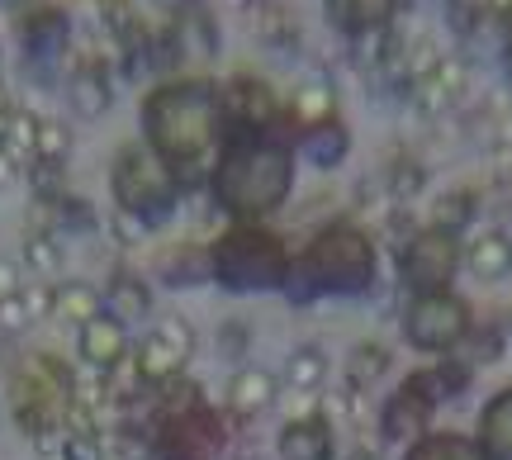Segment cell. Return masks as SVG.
<instances>
[{
  "instance_id": "7",
  "label": "cell",
  "mask_w": 512,
  "mask_h": 460,
  "mask_svg": "<svg viewBox=\"0 0 512 460\" xmlns=\"http://www.w3.org/2000/svg\"><path fill=\"white\" fill-rule=\"evenodd\" d=\"M460 266V233H446V228H418L413 238L399 247V280L413 290V295H437L451 285Z\"/></svg>"
},
{
  "instance_id": "14",
  "label": "cell",
  "mask_w": 512,
  "mask_h": 460,
  "mask_svg": "<svg viewBox=\"0 0 512 460\" xmlns=\"http://www.w3.org/2000/svg\"><path fill=\"white\" fill-rule=\"evenodd\" d=\"M166 34L176 43L181 62H209V57H219V43H223L219 19L209 15V5H200V0L166 19Z\"/></svg>"
},
{
  "instance_id": "11",
  "label": "cell",
  "mask_w": 512,
  "mask_h": 460,
  "mask_svg": "<svg viewBox=\"0 0 512 460\" xmlns=\"http://www.w3.org/2000/svg\"><path fill=\"white\" fill-rule=\"evenodd\" d=\"M19 48L34 72L48 76L72 48V15L62 5H29L19 15Z\"/></svg>"
},
{
  "instance_id": "1",
  "label": "cell",
  "mask_w": 512,
  "mask_h": 460,
  "mask_svg": "<svg viewBox=\"0 0 512 460\" xmlns=\"http://www.w3.org/2000/svg\"><path fill=\"white\" fill-rule=\"evenodd\" d=\"M223 138H228V119H223L219 81H209V76H171V81L147 91L143 143L171 166V176L185 190L209 181Z\"/></svg>"
},
{
  "instance_id": "41",
  "label": "cell",
  "mask_w": 512,
  "mask_h": 460,
  "mask_svg": "<svg viewBox=\"0 0 512 460\" xmlns=\"http://www.w3.org/2000/svg\"><path fill=\"white\" fill-rule=\"evenodd\" d=\"M114 233H119V242H138L147 233V223L133 219V214H124V209H114Z\"/></svg>"
},
{
  "instance_id": "2",
  "label": "cell",
  "mask_w": 512,
  "mask_h": 460,
  "mask_svg": "<svg viewBox=\"0 0 512 460\" xmlns=\"http://www.w3.org/2000/svg\"><path fill=\"white\" fill-rule=\"evenodd\" d=\"M294 190V152L271 133H228L209 171V195L238 223L275 214Z\"/></svg>"
},
{
  "instance_id": "8",
  "label": "cell",
  "mask_w": 512,
  "mask_h": 460,
  "mask_svg": "<svg viewBox=\"0 0 512 460\" xmlns=\"http://www.w3.org/2000/svg\"><path fill=\"white\" fill-rule=\"evenodd\" d=\"M128 356H133V366L143 375V385L157 389V385H166V380H176L185 370V361L195 356V328L185 323L181 313H166L162 323L147 332Z\"/></svg>"
},
{
  "instance_id": "24",
  "label": "cell",
  "mask_w": 512,
  "mask_h": 460,
  "mask_svg": "<svg viewBox=\"0 0 512 460\" xmlns=\"http://www.w3.org/2000/svg\"><path fill=\"white\" fill-rule=\"evenodd\" d=\"M95 313H105V295L95 290L91 280H62V285H53V318L72 323V328H86Z\"/></svg>"
},
{
  "instance_id": "6",
  "label": "cell",
  "mask_w": 512,
  "mask_h": 460,
  "mask_svg": "<svg viewBox=\"0 0 512 460\" xmlns=\"http://www.w3.org/2000/svg\"><path fill=\"white\" fill-rule=\"evenodd\" d=\"M470 337V304L451 290L437 295H413L403 309V342L413 351H432V356H451Z\"/></svg>"
},
{
  "instance_id": "4",
  "label": "cell",
  "mask_w": 512,
  "mask_h": 460,
  "mask_svg": "<svg viewBox=\"0 0 512 460\" xmlns=\"http://www.w3.org/2000/svg\"><path fill=\"white\" fill-rule=\"evenodd\" d=\"M290 261H294L290 247L275 238L271 228H261V223H233L209 247L214 280H219L223 290H233V295H271V290H285Z\"/></svg>"
},
{
  "instance_id": "19",
  "label": "cell",
  "mask_w": 512,
  "mask_h": 460,
  "mask_svg": "<svg viewBox=\"0 0 512 460\" xmlns=\"http://www.w3.org/2000/svg\"><path fill=\"white\" fill-rule=\"evenodd\" d=\"M280 399V380L261 366H242L233 380H228V413L233 418H261L266 408Z\"/></svg>"
},
{
  "instance_id": "43",
  "label": "cell",
  "mask_w": 512,
  "mask_h": 460,
  "mask_svg": "<svg viewBox=\"0 0 512 460\" xmlns=\"http://www.w3.org/2000/svg\"><path fill=\"white\" fill-rule=\"evenodd\" d=\"M422 10H451V5H456V0H418Z\"/></svg>"
},
{
  "instance_id": "29",
  "label": "cell",
  "mask_w": 512,
  "mask_h": 460,
  "mask_svg": "<svg viewBox=\"0 0 512 460\" xmlns=\"http://www.w3.org/2000/svg\"><path fill=\"white\" fill-rule=\"evenodd\" d=\"M256 34H261V43L280 57L299 53V29H294V19L285 15L275 0H261V10H256Z\"/></svg>"
},
{
  "instance_id": "48",
  "label": "cell",
  "mask_w": 512,
  "mask_h": 460,
  "mask_svg": "<svg viewBox=\"0 0 512 460\" xmlns=\"http://www.w3.org/2000/svg\"><path fill=\"white\" fill-rule=\"evenodd\" d=\"M0 81H5V67H0Z\"/></svg>"
},
{
  "instance_id": "25",
  "label": "cell",
  "mask_w": 512,
  "mask_h": 460,
  "mask_svg": "<svg viewBox=\"0 0 512 460\" xmlns=\"http://www.w3.org/2000/svg\"><path fill=\"white\" fill-rule=\"evenodd\" d=\"M323 385H328V356H323V347H313V342L294 347L290 356H285V389L309 399V394H318Z\"/></svg>"
},
{
  "instance_id": "21",
  "label": "cell",
  "mask_w": 512,
  "mask_h": 460,
  "mask_svg": "<svg viewBox=\"0 0 512 460\" xmlns=\"http://www.w3.org/2000/svg\"><path fill=\"white\" fill-rule=\"evenodd\" d=\"M299 152H304V162H313L318 171H332V166L347 162L351 152V133L347 124L332 114V119H323V124H309V129L299 133Z\"/></svg>"
},
{
  "instance_id": "30",
  "label": "cell",
  "mask_w": 512,
  "mask_h": 460,
  "mask_svg": "<svg viewBox=\"0 0 512 460\" xmlns=\"http://www.w3.org/2000/svg\"><path fill=\"white\" fill-rule=\"evenodd\" d=\"M5 152H10V162L19 166V171H29L34 166V157H38V114L34 110H19L15 105V114H10V124H5Z\"/></svg>"
},
{
  "instance_id": "36",
  "label": "cell",
  "mask_w": 512,
  "mask_h": 460,
  "mask_svg": "<svg viewBox=\"0 0 512 460\" xmlns=\"http://www.w3.org/2000/svg\"><path fill=\"white\" fill-rule=\"evenodd\" d=\"M422 190V166L408 162V157H399V162L389 166V200L394 204H408L413 195Z\"/></svg>"
},
{
  "instance_id": "37",
  "label": "cell",
  "mask_w": 512,
  "mask_h": 460,
  "mask_svg": "<svg viewBox=\"0 0 512 460\" xmlns=\"http://www.w3.org/2000/svg\"><path fill=\"white\" fill-rule=\"evenodd\" d=\"M62 460H110V446L100 432H67L62 437Z\"/></svg>"
},
{
  "instance_id": "32",
  "label": "cell",
  "mask_w": 512,
  "mask_h": 460,
  "mask_svg": "<svg viewBox=\"0 0 512 460\" xmlns=\"http://www.w3.org/2000/svg\"><path fill=\"white\" fill-rule=\"evenodd\" d=\"M384 370H389V351H384L380 342H356V347H351V361H347V385L351 389L366 394Z\"/></svg>"
},
{
  "instance_id": "5",
  "label": "cell",
  "mask_w": 512,
  "mask_h": 460,
  "mask_svg": "<svg viewBox=\"0 0 512 460\" xmlns=\"http://www.w3.org/2000/svg\"><path fill=\"white\" fill-rule=\"evenodd\" d=\"M110 190H114V209H124L133 219H143L147 228L166 223L181 209L185 185L171 176V166L147 148V143H128L114 152L110 166Z\"/></svg>"
},
{
  "instance_id": "42",
  "label": "cell",
  "mask_w": 512,
  "mask_h": 460,
  "mask_svg": "<svg viewBox=\"0 0 512 460\" xmlns=\"http://www.w3.org/2000/svg\"><path fill=\"white\" fill-rule=\"evenodd\" d=\"M157 10H166V15H176V10H185V5H195V0H152Z\"/></svg>"
},
{
  "instance_id": "15",
  "label": "cell",
  "mask_w": 512,
  "mask_h": 460,
  "mask_svg": "<svg viewBox=\"0 0 512 460\" xmlns=\"http://www.w3.org/2000/svg\"><path fill=\"white\" fill-rule=\"evenodd\" d=\"M76 351L91 370H114L133 351V342H128V328L114 313H95L86 328H76Z\"/></svg>"
},
{
  "instance_id": "13",
  "label": "cell",
  "mask_w": 512,
  "mask_h": 460,
  "mask_svg": "<svg viewBox=\"0 0 512 460\" xmlns=\"http://www.w3.org/2000/svg\"><path fill=\"white\" fill-rule=\"evenodd\" d=\"M62 86H67V105H72L76 119H100V114H110V105H114V67L105 62V57H86V62H76Z\"/></svg>"
},
{
  "instance_id": "39",
  "label": "cell",
  "mask_w": 512,
  "mask_h": 460,
  "mask_svg": "<svg viewBox=\"0 0 512 460\" xmlns=\"http://www.w3.org/2000/svg\"><path fill=\"white\" fill-rule=\"evenodd\" d=\"M503 356V337H498L494 328H484V332H475V351H470V366H489V361H498Z\"/></svg>"
},
{
  "instance_id": "26",
  "label": "cell",
  "mask_w": 512,
  "mask_h": 460,
  "mask_svg": "<svg viewBox=\"0 0 512 460\" xmlns=\"http://www.w3.org/2000/svg\"><path fill=\"white\" fill-rule=\"evenodd\" d=\"M38 214L48 219V233L57 238H72V233H91L95 228V209L86 200H76V195H48V200L38 204Z\"/></svg>"
},
{
  "instance_id": "9",
  "label": "cell",
  "mask_w": 512,
  "mask_h": 460,
  "mask_svg": "<svg viewBox=\"0 0 512 460\" xmlns=\"http://www.w3.org/2000/svg\"><path fill=\"white\" fill-rule=\"evenodd\" d=\"M223 119H228V133H275L280 119H285V105L275 95L271 81L261 76L238 72L233 81H223Z\"/></svg>"
},
{
  "instance_id": "46",
  "label": "cell",
  "mask_w": 512,
  "mask_h": 460,
  "mask_svg": "<svg viewBox=\"0 0 512 460\" xmlns=\"http://www.w3.org/2000/svg\"><path fill=\"white\" fill-rule=\"evenodd\" d=\"M503 67H508V86H512V53H508V57H503Z\"/></svg>"
},
{
  "instance_id": "27",
  "label": "cell",
  "mask_w": 512,
  "mask_h": 460,
  "mask_svg": "<svg viewBox=\"0 0 512 460\" xmlns=\"http://www.w3.org/2000/svg\"><path fill=\"white\" fill-rule=\"evenodd\" d=\"M285 114H290V119H299L304 129H309V124H323V119H332V114H337V91H332V81L313 76V81H304V86H294Z\"/></svg>"
},
{
  "instance_id": "17",
  "label": "cell",
  "mask_w": 512,
  "mask_h": 460,
  "mask_svg": "<svg viewBox=\"0 0 512 460\" xmlns=\"http://www.w3.org/2000/svg\"><path fill=\"white\" fill-rule=\"evenodd\" d=\"M280 460H337V432L328 418H294L275 437Z\"/></svg>"
},
{
  "instance_id": "44",
  "label": "cell",
  "mask_w": 512,
  "mask_h": 460,
  "mask_svg": "<svg viewBox=\"0 0 512 460\" xmlns=\"http://www.w3.org/2000/svg\"><path fill=\"white\" fill-rule=\"evenodd\" d=\"M223 10H247V5H252V0H219Z\"/></svg>"
},
{
  "instance_id": "47",
  "label": "cell",
  "mask_w": 512,
  "mask_h": 460,
  "mask_svg": "<svg viewBox=\"0 0 512 460\" xmlns=\"http://www.w3.org/2000/svg\"><path fill=\"white\" fill-rule=\"evenodd\" d=\"M0 5H10V10H15V5H29V0H0Z\"/></svg>"
},
{
  "instance_id": "31",
  "label": "cell",
  "mask_w": 512,
  "mask_h": 460,
  "mask_svg": "<svg viewBox=\"0 0 512 460\" xmlns=\"http://www.w3.org/2000/svg\"><path fill=\"white\" fill-rule=\"evenodd\" d=\"M162 280L166 285H200V280H214L209 252H204V247H176V252H166Z\"/></svg>"
},
{
  "instance_id": "34",
  "label": "cell",
  "mask_w": 512,
  "mask_h": 460,
  "mask_svg": "<svg viewBox=\"0 0 512 460\" xmlns=\"http://www.w3.org/2000/svg\"><path fill=\"white\" fill-rule=\"evenodd\" d=\"M67 157H72V129H67L62 119H38V157L34 162L62 171Z\"/></svg>"
},
{
  "instance_id": "28",
  "label": "cell",
  "mask_w": 512,
  "mask_h": 460,
  "mask_svg": "<svg viewBox=\"0 0 512 460\" xmlns=\"http://www.w3.org/2000/svg\"><path fill=\"white\" fill-rule=\"evenodd\" d=\"M403 460H489L479 442L460 437V432H422L418 442L403 451Z\"/></svg>"
},
{
  "instance_id": "23",
  "label": "cell",
  "mask_w": 512,
  "mask_h": 460,
  "mask_svg": "<svg viewBox=\"0 0 512 460\" xmlns=\"http://www.w3.org/2000/svg\"><path fill=\"white\" fill-rule=\"evenodd\" d=\"M105 313H114L119 323H138L152 313V290H147L143 276H133V271H114V280L105 285Z\"/></svg>"
},
{
  "instance_id": "35",
  "label": "cell",
  "mask_w": 512,
  "mask_h": 460,
  "mask_svg": "<svg viewBox=\"0 0 512 460\" xmlns=\"http://www.w3.org/2000/svg\"><path fill=\"white\" fill-rule=\"evenodd\" d=\"M475 195L470 190H451V195H441L437 204H432V228H446V233H460L465 223L475 219Z\"/></svg>"
},
{
  "instance_id": "12",
  "label": "cell",
  "mask_w": 512,
  "mask_h": 460,
  "mask_svg": "<svg viewBox=\"0 0 512 460\" xmlns=\"http://www.w3.org/2000/svg\"><path fill=\"white\" fill-rule=\"evenodd\" d=\"M432 413H437V399H432V389L422 385V370H413L408 380H403V389H394V399L384 404L380 413V427L389 442H418L422 427L432 423Z\"/></svg>"
},
{
  "instance_id": "3",
  "label": "cell",
  "mask_w": 512,
  "mask_h": 460,
  "mask_svg": "<svg viewBox=\"0 0 512 460\" xmlns=\"http://www.w3.org/2000/svg\"><path fill=\"white\" fill-rule=\"evenodd\" d=\"M375 285V242L356 223H328L318 238L290 261L285 299L313 304V299H356Z\"/></svg>"
},
{
  "instance_id": "38",
  "label": "cell",
  "mask_w": 512,
  "mask_h": 460,
  "mask_svg": "<svg viewBox=\"0 0 512 460\" xmlns=\"http://www.w3.org/2000/svg\"><path fill=\"white\" fill-rule=\"evenodd\" d=\"M24 328H34V313H29L24 295H19V290L0 295V337H15V332H24Z\"/></svg>"
},
{
  "instance_id": "10",
  "label": "cell",
  "mask_w": 512,
  "mask_h": 460,
  "mask_svg": "<svg viewBox=\"0 0 512 460\" xmlns=\"http://www.w3.org/2000/svg\"><path fill=\"white\" fill-rule=\"evenodd\" d=\"M219 451H223V418L209 404L157 423V456L162 460H214Z\"/></svg>"
},
{
  "instance_id": "18",
  "label": "cell",
  "mask_w": 512,
  "mask_h": 460,
  "mask_svg": "<svg viewBox=\"0 0 512 460\" xmlns=\"http://www.w3.org/2000/svg\"><path fill=\"white\" fill-rule=\"evenodd\" d=\"M460 86H465V62L441 57L437 72L418 76V81L408 86V100H413V110H418L422 119H437L441 110H451V100L460 95Z\"/></svg>"
},
{
  "instance_id": "40",
  "label": "cell",
  "mask_w": 512,
  "mask_h": 460,
  "mask_svg": "<svg viewBox=\"0 0 512 460\" xmlns=\"http://www.w3.org/2000/svg\"><path fill=\"white\" fill-rule=\"evenodd\" d=\"M219 347H223V356H242V351L252 347V332L242 328V323H228V328L219 332Z\"/></svg>"
},
{
  "instance_id": "45",
  "label": "cell",
  "mask_w": 512,
  "mask_h": 460,
  "mask_svg": "<svg viewBox=\"0 0 512 460\" xmlns=\"http://www.w3.org/2000/svg\"><path fill=\"white\" fill-rule=\"evenodd\" d=\"M347 460H375V451H366V446H361V451H351Z\"/></svg>"
},
{
  "instance_id": "22",
  "label": "cell",
  "mask_w": 512,
  "mask_h": 460,
  "mask_svg": "<svg viewBox=\"0 0 512 460\" xmlns=\"http://www.w3.org/2000/svg\"><path fill=\"white\" fill-rule=\"evenodd\" d=\"M479 451L489 460H512V385L498 389L479 413Z\"/></svg>"
},
{
  "instance_id": "16",
  "label": "cell",
  "mask_w": 512,
  "mask_h": 460,
  "mask_svg": "<svg viewBox=\"0 0 512 460\" xmlns=\"http://www.w3.org/2000/svg\"><path fill=\"white\" fill-rule=\"evenodd\" d=\"M328 10V24L347 38H366L375 29H389L399 19V0H323Z\"/></svg>"
},
{
  "instance_id": "33",
  "label": "cell",
  "mask_w": 512,
  "mask_h": 460,
  "mask_svg": "<svg viewBox=\"0 0 512 460\" xmlns=\"http://www.w3.org/2000/svg\"><path fill=\"white\" fill-rule=\"evenodd\" d=\"M24 266L43 280L57 276V271H62V238L48 233V228H34V233L24 238Z\"/></svg>"
},
{
  "instance_id": "20",
  "label": "cell",
  "mask_w": 512,
  "mask_h": 460,
  "mask_svg": "<svg viewBox=\"0 0 512 460\" xmlns=\"http://www.w3.org/2000/svg\"><path fill=\"white\" fill-rule=\"evenodd\" d=\"M460 257H465V266H470L475 280H489V285H494V280L512 276V238L503 228H489V233L470 238V247H465Z\"/></svg>"
}]
</instances>
